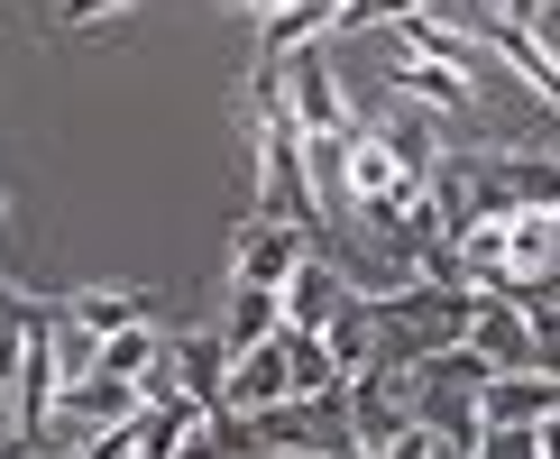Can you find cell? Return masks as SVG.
<instances>
[{
	"label": "cell",
	"mask_w": 560,
	"mask_h": 459,
	"mask_svg": "<svg viewBox=\"0 0 560 459\" xmlns=\"http://www.w3.org/2000/svg\"><path fill=\"white\" fill-rule=\"evenodd\" d=\"M56 386H65V367H56V304H46V313L28 321V340H19V367H10V432H19L28 450H46Z\"/></svg>",
	"instance_id": "obj_1"
},
{
	"label": "cell",
	"mask_w": 560,
	"mask_h": 459,
	"mask_svg": "<svg viewBox=\"0 0 560 459\" xmlns=\"http://www.w3.org/2000/svg\"><path fill=\"white\" fill-rule=\"evenodd\" d=\"M138 413V386L129 377H65L56 386V413H46V450H74V442H92V432H120Z\"/></svg>",
	"instance_id": "obj_2"
},
{
	"label": "cell",
	"mask_w": 560,
	"mask_h": 459,
	"mask_svg": "<svg viewBox=\"0 0 560 459\" xmlns=\"http://www.w3.org/2000/svg\"><path fill=\"white\" fill-rule=\"evenodd\" d=\"M276 83H285V110H294L303 138H340V129H359V120H349V102H340V74H331V56H322V46L276 56Z\"/></svg>",
	"instance_id": "obj_3"
},
{
	"label": "cell",
	"mask_w": 560,
	"mask_h": 459,
	"mask_svg": "<svg viewBox=\"0 0 560 459\" xmlns=\"http://www.w3.org/2000/svg\"><path fill=\"white\" fill-rule=\"evenodd\" d=\"M313 258V248H303V221H248L240 229V248H230V285H267V294H285V275Z\"/></svg>",
	"instance_id": "obj_4"
},
{
	"label": "cell",
	"mask_w": 560,
	"mask_h": 459,
	"mask_svg": "<svg viewBox=\"0 0 560 459\" xmlns=\"http://www.w3.org/2000/svg\"><path fill=\"white\" fill-rule=\"evenodd\" d=\"M497 258H505V285H551L560 275V212H505L497 221Z\"/></svg>",
	"instance_id": "obj_5"
},
{
	"label": "cell",
	"mask_w": 560,
	"mask_h": 459,
	"mask_svg": "<svg viewBox=\"0 0 560 459\" xmlns=\"http://www.w3.org/2000/svg\"><path fill=\"white\" fill-rule=\"evenodd\" d=\"M340 304H359V294H349V275H340L331 258H303V267L285 275V331H331Z\"/></svg>",
	"instance_id": "obj_6"
},
{
	"label": "cell",
	"mask_w": 560,
	"mask_h": 459,
	"mask_svg": "<svg viewBox=\"0 0 560 459\" xmlns=\"http://www.w3.org/2000/svg\"><path fill=\"white\" fill-rule=\"evenodd\" d=\"M166 367H175V396H184V404L221 413V377H230V340H221V331H184V340H166Z\"/></svg>",
	"instance_id": "obj_7"
},
{
	"label": "cell",
	"mask_w": 560,
	"mask_h": 459,
	"mask_svg": "<svg viewBox=\"0 0 560 459\" xmlns=\"http://www.w3.org/2000/svg\"><path fill=\"white\" fill-rule=\"evenodd\" d=\"M285 396H294V386H285V340L240 350L230 377H221V413H258V404H285Z\"/></svg>",
	"instance_id": "obj_8"
},
{
	"label": "cell",
	"mask_w": 560,
	"mask_h": 459,
	"mask_svg": "<svg viewBox=\"0 0 560 459\" xmlns=\"http://www.w3.org/2000/svg\"><path fill=\"white\" fill-rule=\"evenodd\" d=\"M469 350L497 367V377H515V367H533V340H524V313L515 304H497V294H478V313H469Z\"/></svg>",
	"instance_id": "obj_9"
},
{
	"label": "cell",
	"mask_w": 560,
	"mask_h": 459,
	"mask_svg": "<svg viewBox=\"0 0 560 459\" xmlns=\"http://www.w3.org/2000/svg\"><path fill=\"white\" fill-rule=\"evenodd\" d=\"M551 413H560V377L515 367V377H487L478 386V423H551Z\"/></svg>",
	"instance_id": "obj_10"
},
{
	"label": "cell",
	"mask_w": 560,
	"mask_h": 459,
	"mask_svg": "<svg viewBox=\"0 0 560 459\" xmlns=\"http://www.w3.org/2000/svg\"><path fill=\"white\" fill-rule=\"evenodd\" d=\"M276 331H285V294H267V285H230V313H221L230 358L258 350V340H276Z\"/></svg>",
	"instance_id": "obj_11"
},
{
	"label": "cell",
	"mask_w": 560,
	"mask_h": 459,
	"mask_svg": "<svg viewBox=\"0 0 560 459\" xmlns=\"http://www.w3.org/2000/svg\"><path fill=\"white\" fill-rule=\"evenodd\" d=\"M340 10L349 0H276L267 10V56H294V46H322L340 28Z\"/></svg>",
	"instance_id": "obj_12"
},
{
	"label": "cell",
	"mask_w": 560,
	"mask_h": 459,
	"mask_svg": "<svg viewBox=\"0 0 560 459\" xmlns=\"http://www.w3.org/2000/svg\"><path fill=\"white\" fill-rule=\"evenodd\" d=\"M276 340H285V386L294 396H340V358H331L322 331H276Z\"/></svg>",
	"instance_id": "obj_13"
},
{
	"label": "cell",
	"mask_w": 560,
	"mask_h": 459,
	"mask_svg": "<svg viewBox=\"0 0 560 459\" xmlns=\"http://www.w3.org/2000/svg\"><path fill=\"white\" fill-rule=\"evenodd\" d=\"M156 358H166V340H156V313H148V321H129V331H110V340H102V377H129V386H138V377H148Z\"/></svg>",
	"instance_id": "obj_14"
},
{
	"label": "cell",
	"mask_w": 560,
	"mask_h": 459,
	"mask_svg": "<svg viewBox=\"0 0 560 459\" xmlns=\"http://www.w3.org/2000/svg\"><path fill=\"white\" fill-rule=\"evenodd\" d=\"M515 313H524V340H533V377H560V304L542 285H524Z\"/></svg>",
	"instance_id": "obj_15"
},
{
	"label": "cell",
	"mask_w": 560,
	"mask_h": 459,
	"mask_svg": "<svg viewBox=\"0 0 560 459\" xmlns=\"http://www.w3.org/2000/svg\"><path fill=\"white\" fill-rule=\"evenodd\" d=\"M395 83H405V102H423V110H459V102H469V83H459L451 64H423V56L395 64Z\"/></svg>",
	"instance_id": "obj_16"
},
{
	"label": "cell",
	"mask_w": 560,
	"mask_h": 459,
	"mask_svg": "<svg viewBox=\"0 0 560 459\" xmlns=\"http://www.w3.org/2000/svg\"><path fill=\"white\" fill-rule=\"evenodd\" d=\"M65 313H74L92 340H110V331H129V321H148V294H74Z\"/></svg>",
	"instance_id": "obj_17"
},
{
	"label": "cell",
	"mask_w": 560,
	"mask_h": 459,
	"mask_svg": "<svg viewBox=\"0 0 560 459\" xmlns=\"http://www.w3.org/2000/svg\"><path fill=\"white\" fill-rule=\"evenodd\" d=\"M322 340H331L340 377H359V367L377 358V321H368V304H340V321H331V331H322Z\"/></svg>",
	"instance_id": "obj_18"
},
{
	"label": "cell",
	"mask_w": 560,
	"mask_h": 459,
	"mask_svg": "<svg viewBox=\"0 0 560 459\" xmlns=\"http://www.w3.org/2000/svg\"><path fill=\"white\" fill-rule=\"evenodd\" d=\"M56 367H65V377H92V367H102V340H92L65 304H56Z\"/></svg>",
	"instance_id": "obj_19"
},
{
	"label": "cell",
	"mask_w": 560,
	"mask_h": 459,
	"mask_svg": "<svg viewBox=\"0 0 560 459\" xmlns=\"http://www.w3.org/2000/svg\"><path fill=\"white\" fill-rule=\"evenodd\" d=\"M405 10H423V0H349V10H340V28H395Z\"/></svg>",
	"instance_id": "obj_20"
},
{
	"label": "cell",
	"mask_w": 560,
	"mask_h": 459,
	"mask_svg": "<svg viewBox=\"0 0 560 459\" xmlns=\"http://www.w3.org/2000/svg\"><path fill=\"white\" fill-rule=\"evenodd\" d=\"M65 459H129V423H120V432H92V442H74Z\"/></svg>",
	"instance_id": "obj_21"
},
{
	"label": "cell",
	"mask_w": 560,
	"mask_h": 459,
	"mask_svg": "<svg viewBox=\"0 0 560 459\" xmlns=\"http://www.w3.org/2000/svg\"><path fill=\"white\" fill-rule=\"evenodd\" d=\"M542 459H560V413H551V423H542Z\"/></svg>",
	"instance_id": "obj_22"
},
{
	"label": "cell",
	"mask_w": 560,
	"mask_h": 459,
	"mask_svg": "<svg viewBox=\"0 0 560 459\" xmlns=\"http://www.w3.org/2000/svg\"><path fill=\"white\" fill-rule=\"evenodd\" d=\"M221 10H248V19H267V10H276V0H221Z\"/></svg>",
	"instance_id": "obj_23"
},
{
	"label": "cell",
	"mask_w": 560,
	"mask_h": 459,
	"mask_svg": "<svg viewBox=\"0 0 560 459\" xmlns=\"http://www.w3.org/2000/svg\"><path fill=\"white\" fill-rule=\"evenodd\" d=\"M129 459H148V450H129Z\"/></svg>",
	"instance_id": "obj_24"
}]
</instances>
